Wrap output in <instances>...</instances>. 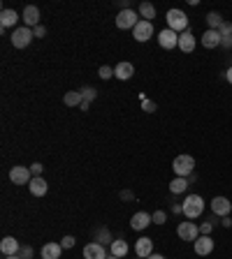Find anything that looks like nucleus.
<instances>
[{"label":"nucleus","mask_w":232,"mask_h":259,"mask_svg":"<svg viewBox=\"0 0 232 259\" xmlns=\"http://www.w3.org/2000/svg\"><path fill=\"white\" fill-rule=\"evenodd\" d=\"M149 224H153V217H151V213H147V211H140L130 217V227H133L135 231H144Z\"/></svg>","instance_id":"10"},{"label":"nucleus","mask_w":232,"mask_h":259,"mask_svg":"<svg viewBox=\"0 0 232 259\" xmlns=\"http://www.w3.org/2000/svg\"><path fill=\"white\" fill-rule=\"evenodd\" d=\"M133 74H135V65H133V63H128V61L119 63V65L114 67V77L121 79V81H128V79H133Z\"/></svg>","instance_id":"16"},{"label":"nucleus","mask_w":232,"mask_h":259,"mask_svg":"<svg viewBox=\"0 0 232 259\" xmlns=\"http://www.w3.org/2000/svg\"><path fill=\"white\" fill-rule=\"evenodd\" d=\"M28 187H31L33 197H44L47 190H49V185H47V181H44L42 176H33V181L28 183Z\"/></svg>","instance_id":"17"},{"label":"nucleus","mask_w":232,"mask_h":259,"mask_svg":"<svg viewBox=\"0 0 232 259\" xmlns=\"http://www.w3.org/2000/svg\"><path fill=\"white\" fill-rule=\"evenodd\" d=\"M177 234H179V238H181V241L195 243L197 238H200V227H197L195 222H179Z\"/></svg>","instance_id":"7"},{"label":"nucleus","mask_w":232,"mask_h":259,"mask_svg":"<svg viewBox=\"0 0 232 259\" xmlns=\"http://www.w3.org/2000/svg\"><path fill=\"white\" fill-rule=\"evenodd\" d=\"M209 231H211V222H204L200 227V234H204V236H209Z\"/></svg>","instance_id":"39"},{"label":"nucleus","mask_w":232,"mask_h":259,"mask_svg":"<svg viewBox=\"0 0 232 259\" xmlns=\"http://www.w3.org/2000/svg\"><path fill=\"white\" fill-rule=\"evenodd\" d=\"M79 93L84 95V102H88V104H91L93 100L98 97V91H95V88H91V86H86V88H81Z\"/></svg>","instance_id":"28"},{"label":"nucleus","mask_w":232,"mask_h":259,"mask_svg":"<svg viewBox=\"0 0 232 259\" xmlns=\"http://www.w3.org/2000/svg\"><path fill=\"white\" fill-rule=\"evenodd\" d=\"M128 250H130V245L126 241H123V238H116L114 243H111V254H116V257H126V254H128Z\"/></svg>","instance_id":"25"},{"label":"nucleus","mask_w":232,"mask_h":259,"mask_svg":"<svg viewBox=\"0 0 232 259\" xmlns=\"http://www.w3.org/2000/svg\"><path fill=\"white\" fill-rule=\"evenodd\" d=\"M172 169H174V174L181 176V178H188L193 171H195V160L190 155H177L174 157V162H172Z\"/></svg>","instance_id":"3"},{"label":"nucleus","mask_w":232,"mask_h":259,"mask_svg":"<svg viewBox=\"0 0 232 259\" xmlns=\"http://www.w3.org/2000/svg\"><path fill=\"white\" fill-rule=\"evenodd\" d=\"M24 24L28 26V28H37V26H40V10H37L35 5H28L24 10Z\"/></svg>","instance_id":"15"},{"label":"nucleus","mask_w":232,"mask_h":259,"mask_svg":"<svg viewBox=\"0 0 232 259\" xmlns=\"http://www.w3.org/2000/svg\"><path fill=\"white\" fill-rule=\"evenodd\" d=\"M33 35H35V37H44V35H47V28H44V26H37V28H33Z\"/></svg>","instance_id":"38"},{"label":"nucleus","mask_w":232,"mask_h":259,"mask_svg":"<svg viewBox=\"0 0 232 259\" xmlns=\"http://www.w3.org/2000/svg\"><path fill=\"white\" fill-rule=\"evenodd\" d=\"M61 252H63L61 243H44L42 250H40L42 259H61Z\"/></svg>","instance_id":"19"},{"label":"nucleus","mask_w":232,"mask_h":259,"mask_svg":"<svg viewBox=\"0 0 232 259\" xmlns=\"http://www.w3.org/2000/svg\"><path fill=\"white\" fill-rule=\"evenodd\" d=\"M207 24H209V31H218L220 24H223V19H220L218 12H209L207 14Z\"/></svg>","instance_id":"27"},{"label":"nucleus","mask_w":232,"mask_h":259,"mask_svg":"<svg viewBox=\"0 0 232 259\" xmlns=\"http://www.w3.org/2000/svg\"><path fill=\"white\" fill-rule=\"evenodd\" d=\"M158 44L163 49H177L179 47V33H174V31H170V28H165V31H160L158 33Z\"/></svg>","instance_id":"9"},{"label":"nucleus","mask_w":232,"mask_h":259,"mask_svg":"<svg viewBox=\"0 0 232 259\" xmlns=\"http://www.w3.org/2000/svg\"><path fill=\"white\" fill-rule=\"evenodd\" d=\"M33 28H28V26H21V28H14V33H12V47L14 49H26L28 44L33 42Z\"/></svg>","instance_id":"5"},{"label":"nucleus","mask_w":232,"mask_h":259,"mask_svg":"<svg viewBox=\"0 0 232 259\" xmlns=\"http://www.w3.org/2000/svg\"><path fill=\"white\" fill-rule=\"evenodd\" d=\"M147 259H165V257H163V254H156V252H153L151 257H147Z\"/></svg>","instance_id":"43"},{"label":"nucleus","mask_w":232,"mask_h":259,"mask_svg":"<svg viewBox=\"0 0 232 259\" xmlns=\"http://www.w3.org/2000/svg\"><path fill=\"white\" fill-rule=\"evenodd\" d=\"M98 77H100V79H104V81H107V79H111V77H114V67L102 65V67L98 70Z\"/></svg>","instance_id":"30"},{"label":"nucleus","mask_w":232,"mask_h":259,"mask_svg":"<svg viewBox=\"0 0 232 259\" xmlns=\"http://www.w3.org/2000/svg\"><path fill=\"white\" fill-rule=\"evenodd\" d=\"M95 243H100V245H102V243H109V245H111L114 241H111V234L107 231V229H100L98 236H95Z\"/></svg>","instance_id":"29"},{"label":"nucleus","mask_w":232,"mask_h":259,"mask_svg":"<svg viewBox=\"0 0 232 259\" xmlns=\"http://www.w3.org/2000/svg\"><path fill=\"white\" fill-rule=\"evenodd\" d=\"M140 12H135V10H121L119 17H116V28H121V31H135V26L140 24Z\"/></svg>","instance_id":"4"},{"label":"nucleus","mask_w":232,"mask_h":259,"mask_svg":"<svg viewBox=\"0 0 232 259\" xmlns=\"http://www.w3.org/2000/svg\"><path fill=\"white\" fill-rule=\"evenodd\" d=\"M200 42L204 49H216L220 47V33L218 31H207L204 35L200 37Z\"/></svg>","instance_id":"21"},{"label":"nucleus","mask_w":232,"mask_h":259,"mask_svg":"<svg viewBox=\"0 0 232 259\" xmlns=\"http://www.w3.org/2000/svg\"><path fill=\"white\" fill-rule=\"evenodd\" d=\"M151 35H153V24H151V21H144V19H142L140 24L135 26L133 37L137 40V42H149V40H151Z\"/></svg>","instance_id":"8"},{"label":"nucleus","mask_w":232,"mask_h":259,"mask_svg":"<svg viewBox=\"0 0 232 259\" xmlns=\"http://www.w3.org/2000/svg\"><path fill=\"white\" fill-rule=\"evenodd\" d=\"M17 21H19V14L14 10H3L0 12V26L3 28H12V26H17Z\"/></svg>","instance_id":"22"},{"label":"nucleus","mask_w":232,"mask_h":259,"mask_svg":"<svg viewBox=\"0 0 232 259\" xmlns=\"http://www.w3.org/2000/svg\"><path fill=\"white\" fill-rule=\"evenodd\" d=\"M121 197L123 199H133V192H128V190H126V192H121Z\"/></svg>","instance_id":"42"},{"label":"nucleus","mask_w":232,"mask_h":259,"mask_svg":"<svg viewBox=\"0 0 232 259\" xmlns=\"http://www.w3.org/2000/svg\"><path fill=\"white\" fill-rule=\"evenodd\" d=\"M140 17L144 19V21H151V19L156 17V7H153L151 3H142L140 5Z\"/></svg>","instance_id":"26"},{"label":"nucleus","mask_w":232,"mask_h":259,"mask_svg":"<svg viewBox=\"0 0 232 259\" xmlns=\"http://www.w3.org/2000/svg\"><path fill=\"white\" fill-rule=\"evenodd\" d=\"M223 227H232V220H230V217H223Z\"/></svg>","instance_id":"41"},{"label":"nucleus","mask_w":232,"mask_h":259,"mask_svg":"<svg viewBox=\"0 0 232 259\" xmlns=\"http://www.w3.org/2000/svg\"><path fill=\"white\" fill-rule=\"evenodd\" d=\"M107 259H121V257H116V254H109V257H107Z\"/></svg>","instance_id":"44"},{"label":"nucleus","mask_w":232,"mask_h":259,"mask_svg":"<svg viewBox=\"0 0 232 259\" xmlns=\"http://www.w3.org/2000/svg\"><path fill=\"white\" fill-rule=\"evenodd\" d=\"M142 109H144L147 114H153V111H156V102H151V100H147V97H142Z\"/></svg>","instance_id":"32"},{"label":"nucleus","mask_w":232,"mask_h":259,"mask_svg":"<svg viewBox=\"0 0 232 259\" xmlns=\"http://www.w3.org/2000/svg\"><path fill=\"white\" fill-rule=\"evenodd\" d=\"M10 181H12L14 185H28V183L33 181L31 167H21V164L12 167V169H10Z\"/></svg>","instance_id":"6"},{"label":"nucleus","mask_w":232,"mask_h":259,"mask_svg":"<svg viewBox=\"0 0 232 259\" xmlns=\"http://www.w3.org/2000/svg\"><path fill=\"white\" fill-rule=\"evenodd\" d=\"M135 252H137V257H142V259H147V257H151L153 254V241L151 238H140V241L135 243Z\"/></svg>","instance_id":"18"},{"label":"nucleus","mask_w":232,"mask_h":259,"mask_svg":"<svg viewBox=\"0 0 232 259\" xmlns=\"http://www.w3.org/2000/svg\"><path fill=\"white\" fill-rule=\"evenodd\" d=\"M193 247H195V254H200V257H204V254H211V252H214V238H211V236L202 234L200 238L193 243Z\"/></svg>","instance_id":"12"},{"label":"nucleus","mask_w":232,"mask_h":259,"mask_svg":"<svg viewBox=\"0 0 232 259\" xmlns=\"http://www.w3.org/2000/svg\"><path fill=\"white\" fill-rule=\"evenodd\" d=\"M63 102H65L67 107H81V104H84V95H81L79 91H70L63 95Z\"/></svg>","instance_id":"23"},{"label":"nucleus","mask_w":232,"mask_h":259,"mask_svg":"<svg viewBox=\"0 0 232 259\" xmlns=\"http://www.w3.org/2000/svg\"><path fill=\"white\" fill-rule=\"evenodd\" d=\"M211 211H214L216 215H220V217L230 215V211H232L230 199H227V197H214V199H211Z\"/></svg>","instance_id":"13"},{"label":"nucleus","mask_w":232,"mask_h":259,"mask_svg":"<svg viewBox=\"0 0 232 259\" xmlns=\"http://www.w3.org/2000/svg\"><path fill=\"white\" fill-rule=\"evenodd\" d=\"M181 213L188 217V220L200 217L202 213H204V199H202L200 194H188V197L183 199V204H181Z\"/></svg>","instance_id":"1"},{"label":"nucleus","mask_w":232,"mask_h":259,"mask_svg":"<svg viewBox=\"0 0 232 259\" xmlns=\"http://www.w3.org/2000/svg\"><path fill=\"white\" fill-rule=\"evenodd\" d=\"M167 19V28L174 33H186L188 31V17H186V12H181V10H170V12L165 14Z\"/></svg>","instance_id":"2"},{"label":"nucleus","mask_w":232,"mask_h":259,"mask_svg":"<svg viewBox=\"0 0 232 259\" xmlns=\"http://www.w3.org/2000/svg\"><path fill=\"white\" fill-rule=\"evenodd\" d=\"M218 33H220V37L232 35V24H230V21H223V24H220V28H218Z\"/></svg>","instance_id":"33"},{"label":"nucleus","mask_w":232,"mask_h":259,"mask_svg":"<svg viewBox=\"0 0 232 259\" xmlns=\"http://www.w3.org/2000/svg\"><path fill=\"white\" fill-rule=\"evenodd\" d=\"M220 47H225V49H232V35H225V37H220Z\"/></svg>","instance_id":"37"},{"label":"nucleus","mask_w":232,"mask_h":259,"mask_svg":"<svg viewBox=\"0 0 232 259\" xmlns=\"http://www.w3.org/2000/svg\"><path fill=\"white\" fill-rule=\"evenodd\" d=\"M74 243H77L74 241V236H65V238L61 241V245H63V250H65V247L70 250V247H74Z\"/></svg>","instance_id":"35"},{"label":"nucleus","mask_w":232,"mask_h":259,"mask_svg":"<svg viewBox=\"0 0 232 259\" xmlns=\"http://www.w3.org/2000/svg\"><path fill=\"white\" fill-rule=\"evenodd\" d=\"M225 79H227V84H232V67H227V72H225Z\"/></svg>","instance_id":"40"},{"label":"nucleus","mask_w":232,"mask_h":259,"mask_svg":"<svg viewBox=\"0 0 232 259\" xmlns=\"http://www.w3.org/2000/svg\"><path fill=\"white\" fill-rule=\"evenodd\" d=\"M179 49H181L183 54H190V51H195V35L190 31L181 33L179 35Z\"/></svg>","instance_id":"20"},{"label":"nucleus","mask_w":232,"mask_h":259,"mask_svg":"<svg viewBox=\"0 0 232 259\" xmlns=\"http://www.w3.org/2000/svg\"><path fill=\"white\" fill-rule=\"evenodd\" d=\"M19 250H21V245H19V241L14 236H5V238L0 241V252H3V257H14V254H19Z\"/></svg>","instance_id":"11"},{"label":"nucleus","mask_w":232,"mask_h":259,"mask_svg":"<svg viewBox=\"0 0 232 259\" xmlns=\"http://www.w3.org/2000/svg\"><path fill=\"white\" fill-rule=\"evenodd\" d=\"M188 190V178H181V176H177L174 181L170 183V192L172 194H181Z\"/></svg>","instance_id":"24"},{"label":"nucleus","mask_w":232,"mask_h":259,"mask_svg":"<svg viewBox=\"0 0 232 259\" xmlns=\"http://www.w3.org/2000/svg\"><path fill=\"white\" fill-rule=\"evenodd\" d=\"M84 259H107V250L100 243H86Z\"/></svg>","instance_id":"14"},{"label":"nucleus","mask_w":232,"mask_h":259,"mask_svg":"<svg viewBox=\"0 0 232 259\" xmlns=\"http://www.w3.org/2000/svg\"><path fill=\"white\" fill-rule=\"evenodd\" d=\"M5 259H21V257H19V254H14V257H5Z\"/></svg>","instance_id":"45"},{"label":"nucleus","mask_w":232,"mask_h":259,"mask_svg":"<svg viewBox=\"0 0 232 259\" xmlns=\"http://www.w3.org/2000/svg\"><path fill=\"white\" fill-rule=\"evenodd\" d=\"M151 217H153V224H165L167 213L165 211H156V213H151Z\"/></svg>","instance_id":"31"},{"label":"nucleus","mask_w":232,"mask_h":259,"mask_svg":"<svg viewBox=\"0 0 232 259\" xmlns=\"http://www.w3.org/2000/svg\"><path fill=\"white\" fill-rule=\"evenodd\" d=\"M19 257H21V259H31L33 257V247L31 245H24L21 250H19Z\"/></svg>","instance_id":"34"},{"label":"nucleus","mask_w":232,"mask_h":259,"mask_svg":"<svg viewBox=\"0 0 232 259\" xmlns=\"http://www.w3.org/2000/svg\"><path fill=\"white\" fill-rule=\"evenodd\" d=\"M137 259H142V257H137Z\"/></svg>","instance_id":"46"},{"label":"nucleus","mask_w":232,"mask_h":259,"mask_svg":"<svg viewBox=\"0 0 232 259\" xmlns=\"http://www.w3.org/2000/svg\"><path fill=\"white\" fill-rule=\"evenodd\" d=\"M42 164H40V162H33V167H31V174L33 176H40V174H42Z\"/></svg>","instance_id":"36"}]
</instances>
